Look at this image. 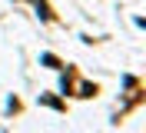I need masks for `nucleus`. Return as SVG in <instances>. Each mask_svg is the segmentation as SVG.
I'll return each instance as SVG.
<instances>
[{"label":"nucleus","mask_w":146,"mask_h":133,"mask_svg":"<svg viewBox=\"0 0 146 133\" xmlns=\"http://www.w3.org/2000/svg\"><path fill=\"white\" fill-rule=\"evenodd\" d=\"M36 10H40V17H43V20H53V13H50V7H46L43 0H36Z\"/></svg>","instance_id":"f257e3e1"},{"label":"nucleus","mask_w":146,"mask_h":133,"mask_svg":"<svg viewBox=\"0 0 146 133\" xmlns=\"http://www.w3.org/2000/svg\"><path fill=\"white\" fill-rule=\"evenodd\" d=\"M96 93V83H80V97H93Z\"/></svg>","instance_id":"f03ea898"},{"label":"nucleus","mask_w":146,"mask_h":133,"mask_svg":"<svg viewBox=\"0 0 146 133\" xmlns=\"http://www.w3.org/2000/svg\"><path fill=\"white\" fill-rule=\"evenodd\" d=\"M40 60H43V63H46V67H53V70H56V67H60V60H56L53 53H43V57H40Z\"/></svg>","instance_id":"7ed1b4c3"},{"label":"nucleus","mask_w":146,"mask_h":133,"mask_svg":"<svg viewBox=\"0 0 146 133\" xmlns=\"http://www.w3.org/2000/svg\"><path fill=\"white\" fill-rule=\"evenodd\" d=\"M43 103H46V106H56V110H63V103H60V100H53V97H43Z\"/></svg>","instance_id":"20e7f679"}]
</instances>
